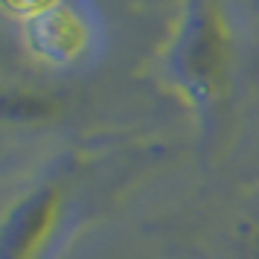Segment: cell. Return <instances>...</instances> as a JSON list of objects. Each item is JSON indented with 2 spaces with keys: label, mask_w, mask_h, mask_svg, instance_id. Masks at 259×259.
I'll return each mask as SVG.
<instances>
[{
  "label": "cell",
  "mask_w": 259,
  "mask_h": 259,
  "mask_svg": "<svg viewBox=\"0 0 259 259\" xmlns=\"http://www.w3.org/2000/svg\"><path fill=\"white\" fill-rule=\"evenodd\" d=\"M59 212V198L56 192L41 189L29 195L24 204H18L3 227V259H29L32 250L41 245L44 233Z\"/></svg>",
  "instance_id": "6da1fadb"
}]
</instances>
